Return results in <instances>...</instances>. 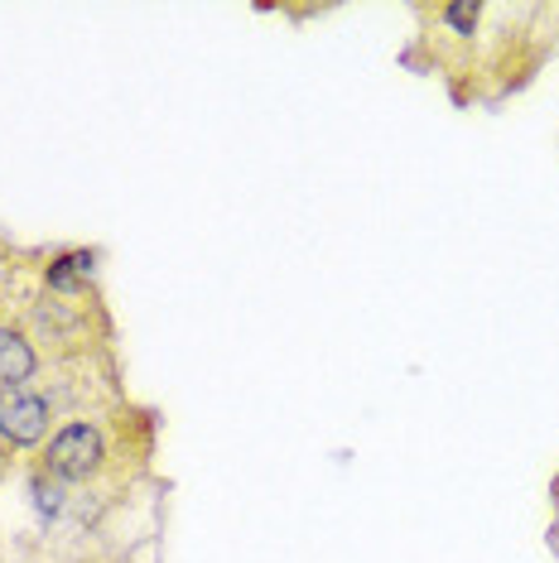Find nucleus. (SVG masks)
Segmentation results:
<instances>
[{
	"instance_id": "obj_4",
	"label": "nucleus",
	"mask_w": 559,
	"mask_h": 563,
	"mask_svg": "<svg viewBox=\"0 0 559 563\" xmlns=\"http://www.w3.org/2000/svg\"><path fill=\"white\" fill-rule=\"evenodd\" d=\"M40 371V352L20 328L0 323V386H24Z\"/></svg>"
},
{
	"instance_id": "obj_5",
	"label": "nucleus",
	"mask_w": 559,
	"mask_h": 563,
	"mask_svg": "<svg viewBox=\"0 0 559 563\" xmlns=\"http://www.w3.org/2000/svg\"><path fill=\"white\" fill-rule=\"evenodd\" d=\"M30 501H34V510H40V520H58L63 510H68V496H63V482H58V477H48L44 467L30 477Z\"/></svg>"
},
{
	"instance_id": "obj_3",
	"label": "nucleus",
	"mask_w": 559,
	"mask_h": 563,
	"mask_svg": "<svg viewBox=\"0 0 559 563\" xmlns=\"http://www.w3.org/2000/svg\"><path fill=\"white\" fill-rule=\"evenodd\" d=\"M97 275V251L92 246H73V251H58L54 261L44 265V285L54 294H83Z\"/></svg>"
},
{
	"instance_id": "obj_2",
	"label": "nucleus",
	"mask_w": 559,
	"mask_h": 563,
	"mask_svg": "<svg viewBox=\"0 0 559 563\" xmlns=\"http://www.w3.org/2000/svg\"><path fill=\"white\" fill-rule=\"evenodd\" d=\"M54 424V405L30 386H0V443L40 448Z\"/></svg>"
},
{
	"instance_id": "obj_1",
	"label": "nucleus",
	"mask_w": 559,
	"mask_h": 563,
	"mask_svg": "<svg viewBox=\"0 0 559 563\" xmlns=\"http://www.w3.org/2000/svg\"><path fill=\"white\" fill-rule=\"evenodd\" d=\"M107 467V433H101L92 419H68L58 433H48L44 448V472L68 482H92L97 472Z\"/></svg>"
},
{
	"instance_id": "obj_6",
	"label": "nucleus",
	"mask_w": 559,
	"mask_h": 563,
	"mask_svg": "<svg viewBox=\"0 0 559 563\" xmlns=\"http://www.w3.org/2000/svg\"><path fill=\"white\" fill-rule=\"evenodd\" d=\"M439 20L449 24L453 34H463V40H468V34H478L482 5H478V0H459V5H443V10H439Z\"/></svg>"
}]
</instances>
